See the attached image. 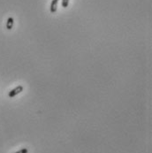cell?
Masks as SVG:
<instances>
[{
    "label": "cell",
    "mask_w": 152,
    "mask_h": 153,
    "mask_svg": "<svg viewBox=\"0 0 152 153\" xmlns=\"http://www.w3.org/2000/svg\"><path fill=\"white\" fill-rule=\"evenodd\" d=\"M24 90V87L22 85H18L17 87H15L14 88H13L10 92L8 93V97L10 98H13L14 97H16L17 95H19L20 93H21Z\"/></svg>",
    "instance_id": "cell-1"
},
{
    "label": "cell",
    "mask_w": 152,
    "mask_h": 153,
    "mask_svg": "<svg viewBox=\"0 0 152 153\" xmlns=\"http://www.w3.org/2000/svg\"><path fill=\"white\" fill-rule=\"evenodd\" d=\"M59 0H52L51 4H50V13H55L57 12V3Z\"/></svg>",
    "instance_id": "cell-2"
},
{
    "label": "cell",
    "mask_w": 152,
    "mask_h": 153,
    "mask_svg": "<svg viewBox=\"0 0 152 153\" xmlns=\"http://www.w3.org/2000/svg\"><path fill=\"white\" fill-rule=\"evenodd\" d=\"M13 24H14V20H13V18L9 17V18L7 19V22H6V28H7L8 30H11V29L13 28Z\"/></svg>",
    "instance_id": "cell-3"
},
{
    "label": "cell",
    "mask_w": 152,
    "mask_h": 153,
    "mask_svg": "<svg viewBox=\"0 0 152 153\" xmlns=\"http://www.w3.org/2000/svg\"><path fill=\"white\" fill-rule=\"evenodd\" d=\"M69 5V0H62V6L64 8H67Z\"/></svg>",
    "instance_id": "cell-4"
},
{
    "label": "cell",
    "mask_w": 152,
    "mask_h": 153,
    "mask_svg": "<svg viewBox=\"0 0 152 153\" xmlns=\"http://www.w3.org/2000/svg\"><path fill=\"white\" fill-rule=\"evenodd\" d=\"M27 152H28V149L27 148H22V149H20V150H18L14 153H27Z\"/></svg>",
    "instance_id": "cell-5"
}]
</instances>
